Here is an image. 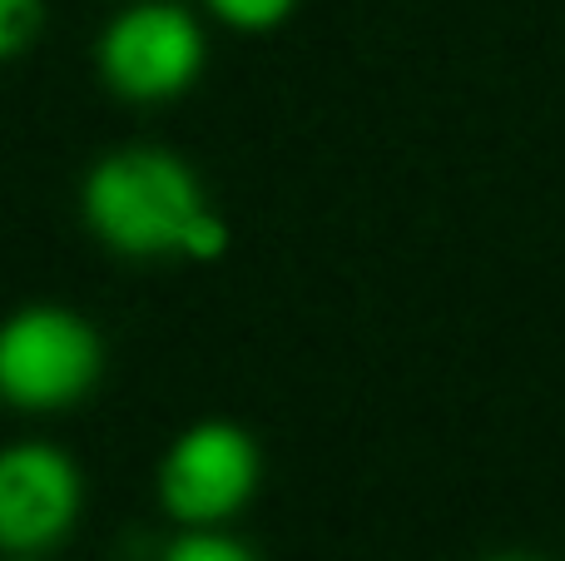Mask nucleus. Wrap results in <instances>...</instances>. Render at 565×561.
<instances>
[{
	"mask_svg": "<svg viewBox=\"0 0 565 561\" xmlns=\"http://www.w3.org/2000/svg\"><path fill=\"white\" fill-rule=\"evenodd\" d=\"M214 15H224L238 30H268L292 10V0H209Z\"/></svg>",
	"mask_w": 565,
	"mask_h": 561,
	"instance_id": "nucleus-6",
	"label": "nucleus"
},
{
	"mask_svg": "<svg viewBox=\"0 0 565 561\" xmlns=\"http://www.w3.org/2000/svg\"><path fill=\"white\" fill-rule=\"evenodd\" d=\"M501 561H526V557H501Z\"/></svg>",
	"mask_w": 565,
	"mask_h": 561,
	"instance_id": "nucleus-10",
	"label": "nucleus"
},
{
	"mask_svg": "<svg viewBox=\"0 0 565 561\" xmlns=\"http://www.w3.org/2000/svg\"><path fill=\"white\" fill-rule=\"evenodd\" d=\"M199 65H204V35H199L194 15L164 6V0L125 10L119 20H109L105 40H99V70L129 99L179 95L194 85Z\"/></svg>",
	"mask_w": 565,
	"mask_h": 561,
	"instance_id": "nucleus-3",
	"label": "nucleus"
},
{
	"mask_svg": "<svg viewBox=\"0 0 565 561\" xmlns=\"http://www.w3.org/2000/svg\"><path fill=\"white\" fill-rule=\"evenodd\" d=\"M40 30V0H0V50L20 55Z\"/></svg>",
	"mask_w": 565,
	"mask_h": 561,
	"instance_id": "nucleus-7",
	"label": "nucleus"
},
{
	"mask_svg": "<svg viewBox=\"0 0 565 561\" xmlns=\"http://www.w3.org/2000/svg\"><path fill=\"white\" fill-rule=\"evenodd\" d=\"M89 229L105 239L115 254L154 258L184 254V239L194 219L204 214L199 179L184 159L164 149H125L109 155L85 184Z\"/></svg>",
	"mask_w": 565,
	"mask_h": 561,
	"instance_id": "nucleus-1",
	"label": "nucleus"
},
{
	"mask_svg": "<svg viewBox=\"0 0 565 561\" xmlns=\"http://www.w3.org/2000/svg\"><path fill=\"white\" fill-rule=\"evenodd\" d=\"M79 512V477L55 447H10L0 463V542L10 552L50 547Z\"/></svg>",
	"mask_w": 565,
	"mask_h": 561,
	"instance_id": "nucleus-5",
	"label": "nucleus"
},
{
	"mask_svg": "<svg viewBox=\"0 0 565 561\" xmlns=\"http://www.w3.org/2000/svg\"><path fill=\"white\" fill-rule=\"evenodd\" d=\"M258 453L254 437L234 423H199L169 447L159 467V497L179 522H224L254 497Z\"/></svg>",
	"mask_w": 565,
	"mask_h": 561,
	"instance_id": "nucleus-4",
	"label": "nucleus"
},
{
	"mask_svg": "<svg viewBox=\"0 0 565 561\" xmlns=\"http://www.w3.org/2000/svg\"><path fill=\"white\" fill-rule=\"evenodd\" d=\"M99 343L65 308H25L0 338V388L15 407L50 413L89 393Z\"/></svg>",
	"mask_w": 565,
	"mask_h": 561,
	"instance_id": "nucleus-2",
	"label": "nucleus"
},
{
	"mask_svg": "<svg viewBox=\"0 0 565 561\" xmlns=\"http://www.w3.org/2000/svg\"><path fill=\"white\" fill-rule=\"evenodd\" d=\"M164 561H254L248 547H238L234 537H214V532H194L184 542L169 547Z\"/></svg>",
	"mask_w": 565,
	"mask_h": 561,
	"instance_id": "nucleus-8",
	"label": "nucleus"
},
{
	"mask_svg": "<svg viewBox=\"0 0 565 561\" xmlns=\"http://www.w3.org/2000/svg\"><path fill=\"white\" fill-rule=\"evenodd\" d=\"M228 248V229H224V219H214L204 209V214L194 219V229H189V239H184V254L189 258H218Z\"/></svg>",
	"mask_w": 565,
	"mask_h": 561,
	"instance_id": "nucleus-9",
	"label": "nucleus"
}]
</instances>
